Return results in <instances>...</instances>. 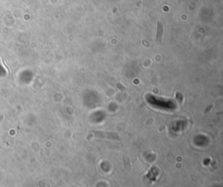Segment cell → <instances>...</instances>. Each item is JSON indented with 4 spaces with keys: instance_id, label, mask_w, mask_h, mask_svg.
<instances>
[{
    "instance_id": "cell-1",
    "label": "cell",
    "mask_w": 223,
    "mask_h": 187,
    "mask_svg": "<svg viewBox=\"0 0 223 187\" xmlns=\"http://www.w3.org/2000/svg\"><path fill=\"white\" fill-rule=\"evenodd\" d=\"M163 37V24L160 22L157 23V33H156V41L157 43L161 42Z\"/></svg>"
}]
</instances>
